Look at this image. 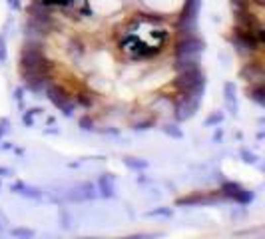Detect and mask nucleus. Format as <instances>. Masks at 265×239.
I'll return each instance as SVG.
<instances>
[{
  "instance_id": "obj_1",
  "label": "nucleus",
  "mask_w": 265,
  "mask_h": 239,
  "mask_svg": "<svg viewBox=\"0 0 265 239\" xmlns=\"http://www.w3.org/2000/svg\"><path fill=\"white\" fill-rule=\"evenodd\" d=\"M201 4H203V0H186L184 8H182V12H180V18H178V22H175L178 30H186V32L196 30Z\"/></svg>"
},
{
  "instance_id": "obj_4",
  "label": "nucleus",
  "mask_w": 265,
  "mask_h": 239,
  "mask_svg": "<svg viewBox=\"0 0 265 239\" xmlns=\"http://www.w3.org/2000/svg\"><path fill=\"white\" fill-rule=\"evenodd\" d=\"M8 6H10L12 10H20V8H22V0H12Z\"/></svg>"
},
{
  "instance_id": "obj_2",
  "label": "nucleus",
  "mask_w": 265,
  "mask_h": 239,
  "mask_svg": "<svg viewBox=\"0 0 265 239\" xmlns=\"http://www.w3.org/2000/svg\"><path fill=\"white\" fill-rule=\"evenodd\" d=\"M205 48V42L203 40H199V38H186V40H182L180 44H178V56H192V54H196L199 50H203Z\"/></svg>"
},
{
  "instance_id": "obj_5",
  "label": "nucleus",
  "mask_w": 265,
  "mask_h": 239,
  "mask_svg": "<svg viewBox=\"0 0 265 239\" xmlns=\"http://www.w3.org/2000/svg\"><path fill=\"white\" fill-rule=\"evenodd\" d=\"M6 2H8V4H10V2H12V0H6Z\"/></svg>"
},
{
  "instance_id": "obj_3",
  "label": "nucleus",
  "mask_w": 265,
  "mask_h": 239,
  "mask_svg": "<svg viewBox=\"0 0 265 239\" xmlns=\"http://www.w3.org/2000/svg\"><path fill=\"white\" fill-rule=\"evenodd\" d=\"M230 4H232V12L235 14L237 22L249 16V0H230Z\"/></svg>"
}]
</instances>
